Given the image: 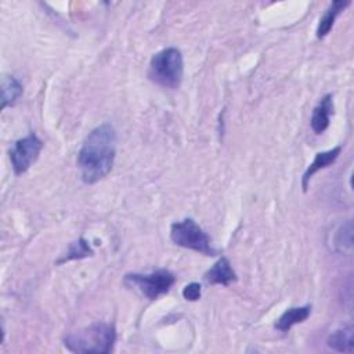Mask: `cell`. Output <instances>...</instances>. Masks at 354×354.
Listing matches in <instances>:
<instances>
[{
  "label": "cell",
  "mask_w": 354,
  "mask_h": 354,
  "mask_svg": "<svg viewBox=\"0 0 354 354\" xmlns=\"http://www.w3.org/2000/svg\"><path fill=\"white\" fill-rule=\"evenodd\" d=\"M340 152H342V147L337 145V147H335V148H332V149H328V151H322V152L315 153L314 160L308 165L307 170L304 171V174H303V177H301V187H303V191H304V192H306L307 188H308V183H310L311 177H313L318 170L325 169V167H328L329 165H332V163L337 159V156L340 155Z\"/></svg>",
  "instance_id": "ba28073f"
},
{
  "label": "cell",
  "mask_w": 354,
  "mask_h": 354,
  "mask_svg": "<svg viewBox=\"0 0 354 354\" xmlns=\"http://www.w3.org/2000/svg\"><path fill=\"white\" fill-rule=\"evenodd\" d=\"M123 282L129 288L138 289L145 297L155 300L170 290L176 282V277L166 268H158L149 274H126Z\"/></svg>",
  "instance_id": "5b68a950"
},
{
  "label": "cell",
  "mask_w": 354,
  "mask_h": 354,
  "mask_svg": "<svg viewBox=\"0 0 354 354\" xmlns=\"http://www.w3.org/2000/svg\"><path fill=\"white\" fill-rule=\"evenodd\" d=\"M116 155V133L112 124L102 123L93 129L77 153V166L83 183L95 184L112 169Z\"/></svg>",
  "instance_id": "6da1fadb"
},
{
  "label": "cell",
  "mask_w": 354,
  "mask_h": 354,
  "mask_svg": "<svg viewBox=\"0 0 354 354\" xmlns=\"http://www.w3.org/2000/svg\"><path fill=\"white\" fill-rule=\"evenodd\" d=\"M115 340V326L106 322H97L68 335L64 339V344L72 353L108 354L112 351Z\"/></svg>",
  "instance_id": "7a4b0ae2"
},
{
  "label": "cell",
  "mask_w": 354,
  "mask_h": 354,
  "mask_svg": "<svg viewBox=\"0 0 354 354\" xmlns=\"http://www.w3.org/2000/svg\"><path fill=\"white\" fill-rule=\"evenodd\" d=\"M311 313V306H300L288 308L275 322V329L281 332H288L293 325L300 324L308 318Z\"/></svg>",
  "instance_id": "8fae6325"
},
{
  "label": "cell",
  "mask_w": 354,
  "mask_h": 354,
  "mask_svg": "<svg viewBox=\"0 0 354 354\" xmlns=\"http://www.w3.org/2000/svg\"><path fill=\"white\" fill-rule=\"evenodd\" d=\"M332 113H333V95L325 94L313 109V115L310 120L311 129L315 134H321L328 129Z\"/></svg>",
  "instance_id": "52a82bcc"
},
{
  "label": "cell",
  "mask_w": 354,
  "mask_h": 354,
  "mask_svg": "<svg viewBox=\"0 0 354 354\" xmlns=\"http://www.w3.org/2000/svg\"><path fill=\"white\" fill-rule=\"evenodd\" d=\"M350 4V1H342V0H336L332 1L330 6L328 7V10L325 11V14L321 17L318 26H317V37L318 39H324L332 29L336 17Z\"/></svg>",
  "instance_id": "7c38bea8"
},
{
  "label": "cell",
  "mask_w": 354,
  "mask_h": 354,
  "mask_svg": "<svg viewBox=\"0 0 354 354\" xmlns=\"http://www.w3.org/2000/svg\"><path fill=\"white\" fill-rule=\"evenodd\" d=\"M90 254H93L91 248L88 246V243L83 238H80L79 241L71 243L65 257L59 259L58 263H65V261H69V260H73V259H83V257H87Z\"/></svg>",
  "instance_id": "9a60e30c"
},
{
  "label": "cell",
  "mask_w": 354,
  "mask_h": 354,
  "mask_svg": "<svg viewBox=\"0 0 354 354\" xmlns=\"http://www.w3.org/2000/svg\"><path fill=\"white\" fill-rule=\"evenodd\" d=\"M329 348L337 353H353L354 351V329L351 325L343 326L332 332L326 340Z\"/></svg>",
  "instance_id": "30bf717a"
},
{
  "label": "cell",
  "mask_w": 354,
  "mask_h": 354,
  "mask_svg": "<svg viewBox=\"0 0 354 354\" xmlns=\"http://www.w3.org/2000/svg\"><path fill=\"white\" fill-rule=\"evenodd\" d=\"M24 87L19 80L11 75L1 77V109L14 105L15 101L22 95Z\"/></svg>",
  "instance_id": "4fadbf2b"
},
{
  "label": "cell",
  "mask_w": 354,
  "mask_h": 354,
  "mask_svg": "<svg viewBox=\"0 0 354 354\" xmlns=\"http://www.w3.org/2000/svg\"><path fill=\"white\" fill-rule=\"evenodd\" d=\"M335 249L340 253H348L353 249V224L347 221L343 224L335 236Z\"/></svg>",
  "instance_id": "5bb4252c"
},
{
  "label": "cell",
  "mask_w": 354,
  "mask_h": 354,
  "mask_svg": "<svg viewBox=\"0 0 354 354\" xmlns=\"http://www.w3.org/2000/svg\"><path fill=\"white\" fill-rule=\"evenodd\" d=\"M201 295H202V286L198 282H191L185 285V288L183 289V297L189 301H196L198 299H201Z\"/></svg>",
  "instance_id": "2e32d148"
},
{
  "label": "cell",
  "mask_w": 354,
  "mask_h": 354,
  "mask_svg": "<svg viewBox=\"0 0 354 354\" xmlns=\"http://www.w3.org/2000/svg\"><path fill=\"white\" fill-rule=\"evenodd\" d=\"M43 148V141L35 134L29 133L24 138L15 141L10 149V160L15 174H24L37 160Z\"/></svg>",
  "instance_id": "8992f818"
},
{
  "label": "cell",
  "mask_w": 354,
  "mask_h": 354,
  "mask_svg": "<svg viewBox=\"0 0 354 354\" xmlns=\"http://www.w3.org/2000/svg\"><path fill=\"white\" fill-rule=\"evenodd\" d=\"M184 75V61L181 51L176 47H167L152 55L149 61V79L163 87L177 88Z\"/></svg>",
  "instance_id": "3957f363"
},
{
  "label": "cell",
  "mask_w": 354,
  "mask_h": 354,
  "mask_svg": "<svg viewBox=\"0 0 354 354\" xmlns=\"http://www.w3.org/2000/svg\"><path fill=\"white\" fill-rule=\"evenodd\" d=\"M170 239L181 248L191 249L206 256H217L218 253L212 246L207 234L192 218H184L183 221L173 223L170 227Z\"/></svg>",
  "instance_id": "277c9868"
},
{
  "label": "cell",
  "mask_w": 354,
  "mask_h": 354,
  "mask_svg": "<svg viewBox=\"0 0 354 354\" xmlns=\"http://www.w3.org/2000/svg\"><path fill=\"white\" fill-rule=\"evenodd\" d=\"M205 281L212 285H230L231 282L236 281V274L232 270L227 257L218 259L210 270H207L203 275Z\"/></svg>",
  "instance_id": "9c48e42d"
}]
</instances>
